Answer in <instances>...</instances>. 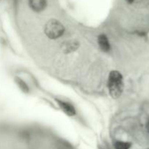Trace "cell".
Masks as SVG:
<instances>
[{"instance_id": "obj_5", "label": "cell", "mask_w": 149, "mask_h": 149, "mask_svg": "<svg viewBox=\"0 0 149 149\" xmlns=\"http://www.w3.org/2000/svg\"><path fill=\"white\" fill-rule=\"evenodd\" d=\"M79 46V43L77 40L71 39L63 43L62 50L65 53H70V52H73L77 50Z\"/></svg>"}, {"instance_id": "obj_9", "label": "cell", "mask_w": 149, "mask_h": 149, "mask_svg": "<svg viewBox=\"0 0 149 149\" xmlns=\"http://www.w3.org/2000/svg\"><path fill=\"white\" fill-rule=\"evenodd\" d=\"M125 1H126V2H127L128 4H132L134 1V0H125Z\"/></svg>"}, {"instance_id": "obj_2", "label": "cell", "mask_w": 149, "mask_h": 149, "mask_svg": "<svg viewBox=\"0 0 149 149\" xmlns=\"http://www.w3.org/2000/svg\"><path fill=\"white\" fill-rule=\"evenodd\" d=\"M65 31L63 25L56 19H50L45 26V33L48 38L56 39L61 37Z\"/></svg>"}, {"instance_id": "obj_4", "label": "cell", "mask_w": 149, "mask_h": 149, "mask_svg": "<svg viewBox=\"0 0 149 149\" xmlns=\"http://www.w3.org/2000/svg\"><path fill=\"white\" fill-rule=\"evenodd\" d=\"M57 103H58V106L61 109V110L64 112L66 115L68 116H75L76 114V109L74 107L72 104L68 102L63 101V100H56Z\"/></svg>"}, {"instance_id": "obj_6", "label": "cell", "mask_w": 149, "mask_h": 149, "mask_svg": "<svg viewBox=\"0 0 149 149\" xmlns=\"http://www.w3.org/2000/svg\"><path fill=\"white\" fill-rule=\"evenodd\" d=\"M97 42H98L99 47L103 52H108L110 50V43H109V39L105 34L102 33V34L99 35L98 38H97Z\"/></svg>"}, {"instance_id": "obj_11", "label": "cell", "mask_w": 149, "mask_h": 149, "mask_svg": "<svg viewBox=\"0 0 149 149\" xmlns=\"http://www.w3.org/2000/svg\"><path fill=\"white\" fill-rule=\"evenodd\" d=\"M62 149H65V148H62Z\"/></svg>"}, {"instance_id": "obj_3", "label": "cell", "mask_w": 149, "mask_h": 149, "mask_svg": "<svg viewBox=\"0 0 149 149\" xmlns=\"http://www.w3.org/2000/svg\"><path fill=\"white\" fill-rule=\"evenodd\" d=\"M29 7L36 13H40L45 10L47 5V0H29L28 1Z\"/></svg>"}, {"instance_id": "obj_8", "label": "cell", "mask_w": 149, "mask_h": 149, "mask_svg": "<svg viewBox=\"0 0 149 149\" xmlns=\"http://www.w3.org/2000/svg\"><path fill=\"white\" fill-rule=\"evenodd\" d=\"M16 82H17V85L19 86V87H20V89L22 90V91L24 92V93H29V87H28L27 84L23 81V80H22L20 78H17L16 79Z\"/></svg>"}, {"instance_id": "obj_7", "label": "cell", "mask_w": 149, "mask_h": 149, "mask_svg": "<svg viewBox=\"0 0 149 149\" xmlns=\"http://www.w3.org/2000/svg\"><path fill=\"white\" fill-rule=\"evenodd\" d=\"M131 147V143L124 141H116L114 144L115 149H130Z\"/></svg>"}, {"instance_id": "obj_1", "label": "cell", "mask_w": 149, "mask_h": 149, "mask_svg": "<svg viewBox=\"0 0 149 149\" xmlns=\"http://www.w3.org/2000/svg\"><path fill=\"white\" fill-rule=\"evenodd\" d=\"M109 93L113 98L116 99L121 96L124 90V80L122 74L118 71H112L109 74L108 81Z\"/></svg>"}, {"instance_id": "obj_10", "label": "cell", "mask_w": 149, "mask_h": 149, "mask_svg": "<svg viewBox=\"0 0 149 149\" xmlns=\"http://www.w3.org/2000/svg\"><path fill=\"white\" fill-rule=\"evenodd\" d=\"M146 128L147 130H148V131L149 132V120L148 121V122H147V125H146Z\"/></svg>"}]
</instances>
